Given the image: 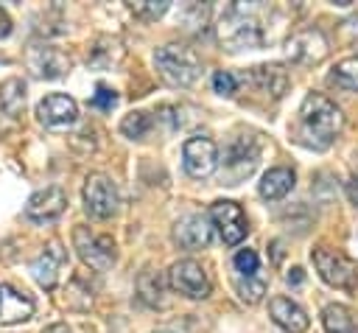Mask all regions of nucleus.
I'll return each instance as SVG.
<instances>
[{
  "label": "nucleus",
  "mask_w": 358,
  "mask_h": 333,
  "mask_svg": "<svg viewBox=\"0 0 358 333\" xmlns=\"http://www.w3.org/2000/svg\"><path fill=\"white\" fill-rule=\"evenodd\" d=\"M73 246L92 271H106L115 263V241L109 235H95L90 227L73 229Z\"/></svg>",
  "instance_id": "5"
},
{
  "label": "nucleus",
  "mask_w": 358,
  "mask_h": 333,
  "mask_svg": "<svg viewBox=\"0 0 358 333\" xmlns=\"http://www.w3.org/2000/svg\"><path fill=\"white\" fill-rule=\"evenodd\" d=\"M235 291H238V297H241L246 305H255V302L263 299L266 283H263V280H255V277H238V280H235Z\"/></svg>",
  "instance_id": "28"
},
{
  "label": "nucleus",
  "mask_w": 358,
  "mask_h": 333,
  "mask_svg": "<svg viewBox=\"0 0 358 333\" xmlns=\"http://www.w3.org/2000/svg\"><path fill=\"white\" fill-rule=\"evenodd\" d=\"M299 120H302V137L313 148H327L344 126L341 109L322 92L305 95L302 109H299Z\"/></svg>",
  "instance_id": "1"
},
{
  "label": "nucleus",
  "mask_w": 358,
  "mask_h": 333,
  "mask_svg": "<svg viewBox=\"0 0 358 333\" xmlns=\"http://www.w3.org/2000/svg\"><path fill=\"white\" fill-rule=\"evenodd\" d=\"M84 210L92 215V218H109L117 213V204H120V196H117V187L109 176L103 173H90L84 179Z\"/></svg>",
  "instance_id": "6"
},
{
  "label": "nucleus",
  "mask_w": 358,
  "mask_h": 333,
  "mask_svg": "<svg viewBox=\"0 0 358 333\" xmlns=\"http://www.w3.org/2000/svg\"><path fill=\"white\" fill-rule=\"evenodd\" d=\"M42 333H73V330H70V327H67L64 322H56V325H50V327H45Z\"/></svg>",
  "instance_id": "36"
},
{
  "label": "nucleus",
  "mask_w": 358,
  "mask_h": 333,
  "mask_svg": "<svg viewBox=\"0 0 358 333\" xmlns=\"http://www.w3.org/2000/svg\"><path fill=\"white\" fill-rule=\"evenodd\" d=\"M11 28H14V25H11V17L0 8V39H6V36L11 34Z\"/></svg>",
  "instance_id": "35"
},
{
  "label": "nucleus",
  "mask_w": 358,
  "mask_h": 333,
  "mask_svg": "<svg viewBox=\"0 0 358 333\" xmlns=\"http://www.w3.org/2000/svg\"><path fill=\"white\" fill-rule=\"evenodd\" d=\"M218 42L224 50L238 53V50H255L263 45V31L252 14H246L241 6H232L215 25Z\"/></svg>",
  "instance_id": "3"
},
{
  "label": "nucleus",
  "mask_w": 358,
  "mask_h": 333,
  "mask_svg": "<svg viewBox=\"0 0 358 333\" xmlns=\"http://www.w3.org/2000/svg\"><path fill=\"white\" fill-rule=\"evenodd\" d=\"M257 165V143L252 137H241L238 143H232L227 160H224V168L229 171V185H235L241 176H249Z\"/></svg>",
  "instance_id": "17"
},
{
  "label": "nucleus",
  "mask_w": 358,
  "mask_h": 333,
  "mask_svg": "<svg viewBox=\"0 0 358 333\" xmlns=\"http://www.w3.org/2000/svg\"><path fill=\"white\" fill-rule=\"evenodd\" d=\"M168 6H171L168 0H134V3H129L131 14L140 17V20H145V22L159 20V17L168 11Z\"/></svg>",
  "instance_id": "27"
},
{
  "label": "nucleus",
  "mask_w": 358,
  "mask_h": 333,
  "mask_svg": "<svg viewBox=\"0 0 358 333\" xmlns=\"http://www.w3.org/2000/svg\"><path fill=\"white\" fill-rule=\"evenodd\" d=\"M310 260L319 271V277L333 285V288H341V291H355L358 288V266L338 249H330V246H316L310 252Z\"/></svg>",
  "instance_id": "4"
},
{
  "label": "nucleus",
  "mask_w": 358,
  "mask_h": 333,
  "mask_svg": "<svg viewBox=\"0 0 358 333\" xmlns=\"http://www.w3.org/2000/svg\"><path fill=\"white\" fill-rule=\"evenodd\" d=\"M120 56H123L120 42L103 36V39H98V45L92 48V53H90V64H92V67H112L115 62H120Z\"/></svg>",
  "instance_id": "24"
},
{
  "label": "nucleus",
  "mask_w": 358,
  "mask_h": 333,
  "mask_svg": "<svg viewBox=\"0 0 358 333\" xmlns=\"http://www.w3.org/2000/svg\"><path fill=\"white\" fill-rule=\"evenodd\" d=\"M344 193H347L350 204H352V207H358V176H350V179H347V185H344Z\"/></svg>",
  "instance_id": "33"
},
{
  "label": "nucleus",
  "mask_w": 358,
  "mask_h": 333,
  "mask_svg": "<svg viewBox=\"0 0 358 333\" xmlns=\"http://www.w3.org/2000/svg\"><path fill=\"white\" fill-rule=\"evenodd\" d=\"M302 280H305V274H302V269H299V266L288 269V274H285V283H288V285H299Z\"/></svg>",
  "instance_id": "34"
},
{
  "label": "nucleus",
  "mask_w": 358,
  "mask_h": 333,
  "mask_svg": "<svg viewBox=\"0 0 358 333\" xmlns=\"http://www.w3.org/2000/svg\"><path fill=\"white\" fill-rule=\"evenodd\" d=\"M330 81L347 92H358V56H347L336 62V67L330 70Z\"/></svg>",
  "instance_id": "23"
},
{
  "label": "nucleus",
  "mask_w": 358,
  "mask_h": 333,
  "mask_svg": "<svg viewBox=\"0 0 358 333\" xmlns=\"http://www.w3.org/2000/svg\"><path fill=\"white\" fill-rule=\"evenodd\" d=\"M213 238V224L207 215H185L173 224V241L182 246V249H204Z\"/></svg>",
  "instance_id": "14"
},
{
  "label": "nucleus",
  "mask_w": 358,
  "mask_h": 333,
  "mask_svg": "<svg viewBox=\"0 0 358 333\" xmlns=\"http://www.w3.org/2000/svg\"><path fill=\"white\" fill-rule=\"evenodd\" d=\"M249 78H252V84H255L260 92H266L268 98H282L285 90H288V84H291L288 70H285L282 64H257V67L249 70Z\"/></svg>",
  "instance_id": "19"
},
{
  "label": "nucleus",
  "mask_w": 358,
  "mask_h": 333,
  "mask_svg": "<svg viewBox=\"0 0 358 333\" xmlns=\"http://www.w3.org/2000/svg\"><path fill=\"white\" fill-rule=\"evenodd\" d=\"M76 118H78V104L64 92H53L36 104V120L45 129H67L76 123Z\"/></svg>",
  "instance_id": "12"
},
{
  "label": "nucleus",
  "mask_w": 358,
  "mask_h": 333,
  "mask_svg": "<svg viewBox=\"0 0 358 333\" xmlns=\"http://www.w3.org/2000/svg\"><path fill=\"white\" fill-rule=\"evenodd\" d=\"M157 333H171V330H157Z\"/></svg>",
  "instance_id": "37"
},
{
  "label": "nucleus",
  "mask_w": 358,
  "mask_h": 333,
  "mask_svg": "<svg viewBox=\"0 0 358 333\" xmlns=\"http://www.w3.org/2000/svg\"><path fill=\"white\" fill-rule=\"evenodd\" d=\"M0 109L11 118H17L25 109V81L22 78H6L0 84Z\"/></svg>",
  "instance_id": "21"
},
{
  "label": "nucleus",
  "mask_w": 358,
  "mask_h": 333,
  "mask_svg": "<svg viewBox=\"0 0 358 333\" xmlns=\"http://www.w3.org/2000/svg\"><path fill=\"white\" fill-rule=\"evenodd\" d=\"M64 207H67V193L59 185H48L31 193V199L25 201V215L36 224H50L64 213Z\"/></svg>",
  "instance_id": "13"
},
{
  "label": "nucleus",
  "mask_w": 358,
  "mask_h": 333,
  "mask_svg": "<svg viewBox=\"0 0 358 333\" xmlns=\"http://www.w3.org/2000/svg\"><path fill=\"white\" fill-rule=\"evenodd\" d=\"M327 50H330V45H327V39H324V34H322L319 28L296 31V34L285 42V56H288L291 62H296V64H308V67L324 62Z\"/></svg>",
  "instance_id": "10"
},
{
  "label": "nucleus",
  "mask_w": 358,
  "mask_h": 333,
  "mask_svg": "<svg viewBox=\"0 0 358 333\" xmlns=\"http://www.w3.org/2000/svg\"><path fill=\"white\" fill-rule=\"evenodd\" d=\"M294 182H296L294 171L280 165V168H268V171L263 173V179H260L257 190H260V196H263L266 201H277V199H282V196H288V193H291Z\"/></svg>",
  "instance_id": "20"
},
{
  "label": "nucleus",
  "mask_w": 358,
  "mask_h": 333,
  "mask_svg": "<svg viewBox=\"0 0 358 333\" xmlns=\"http://www.w3.org/2000/svg\"><path fill=\"white\" fill-rule=\"evenodd\" d=\"M322 325H324L327 333H355L352 313H350V308L341 305V302L324 305V311H322Z\"/></svg>",
  "instance_id": "22"
},
{
  "label": "nucleus",
  "mask_w": 358,
  "mask_h": 333,
  "mask_svg": "<svg viewBox=\"0 0 358 333\" xmlns=\"http://www.w3.org/2000/svg\"><path fill=\"white\" fill-rule=\"evenodd\" d=\"M268 316L271 322L285 333H305L310 319L308 313L291 299V297H271L268 299Z\"/></svg>",
  "instance_id": "15"
},
{
  "label": "nucleus",
  "mask_w": 358,
  "mask_h": 333,
  "mask_svg": "<svg viewBox=\"0 0 358 333\" xmlns=\"http://www.w3.org/2000/svg\"><path fill=\"white\" fill-rule=\"evenodd\" d=\"M137 288H140V297L148 302V305H162V277L151 269H145L137 280Z\"/></svg>",
  "instance_id": "26"
},
{
  "label": "nucleus",
  "mask_w": 358,
  "mask_h": 333,
  "mask_svg": "<svg viewBox=\"0 0 358 333\" xmlns=\"http://www.w3.org/2000/svg\"><path fill=\"white\" fill-rule=\"evenodd\" d=\"M182 165L193 179H204L218 165V146L207 134H193L182 146Z\"/></svg>",
  "instance_id": "8"
},
{
  "label": "nucleus",
  "mask_w": 358,
  "mask_h": 333,
  "mask_svg": "<svg viewBox=\"0 0 358 333\" xmlns=\"http://www.w3.org/2000/svg\"><path fill=\"white\" fill-rule=\"evenodd\" d=\"M232 266L235 271H241V277H255L257 266H260V257L255 249H238L235 257H232Z\"/></svg>",
  "instance_id": "30"
},
{
  "label": "nucleus",
  "mask_w": 358,
  "mask_h": 333,
  "mask_svg": "<svg viewBox=\"0 0 358 333\" xmlns=\"http://www.w3.org/2000/svg\"><path fill=\"white\" fill-rule=\"evenodd\" d=\"M25 64L36 78H62L70 73V56L53 45H31L25 53Z\"/></svg>",
  "instance_id": "11"
},
{
  "label": "nucleus",
  "mask_w": 358,
  "mask_h": 333,
  "mask_svg": "<svg viewBox=\"0 0 358 333\" xmlns=\"http://www.w3.org/2000/svg\"><path fill=\"white\" fill-rule=\"evenodd\" d=\"M207 218H210V224L218 229L221 241H224V243H229V246L241 243V241L246 238V232H249L246 215H243V210H241V204H238V201H229V199L215 201V204L210 207Z\"/></svg>",
  "instance_id": "9"
},
{
  "label": "nucleus",
  "mask_w": 358,
  "mask_h": 333,
  "mask_svg": "<svg viewBox=\"0 0 358 333\" xmlns=\"http://www.w3.org/2000/svg\"><path fill=\"white\" fill-rule=\"evenodd\" d=\"M154 64L165 84L171 87H190L201 76V59L187 45H162L154 53Z\"/></svg>",
  "instance_id": "2"
},
{
  "label": "nucleus",
  "mask_w": 358,
  "mask_h": 333,
  "mask_svg": "<svg viewBox=\"0 0 358 333\" xmlns=\"http://www.w3.org/2000/svg\"><path fill=\"white\" fill-rule=\"evenodd\" d=\"M213 90H215L218 95H224V98H232V95L238 92V78H235L229 70H218V73L213 76Z\"/></svg>",
  "instance_id": "31"
},
{
  "label": "nucleus",
  "mask_w": 358,
  "mask_h": 333,
  "mask_svg": "<svg viewBox=\"0 0 358 333\" xmlns=\"http://www.w3.org/2000/svg\"><path fill=\"white\" fill-rule=\"evenodd\" d=\"M64 263V249L53 241L45 246V252H39L34 260H31V274L34 280L42 285V288H53L56 280H59V266Z\"/></svg>",
  "instance_id": "18"
},
{
  "label": "nucleus",
  "mask_w": 358,
  "mask_h": 333,
  "mask_svg": "<svg viewBox=\"0 0 358 333\" xmlns=\"http://www.w3.org/2000/svg\"><path fill=\"white\" fill-rule=\"evenodd\" d=\"M115 104H117L115 90H109L106 84H98L95 92H92V98H90V106H95V109H101V112H109Z\"/></svg>",
  "instance_id": "32"
},
{
  "label": "nucleus",
  "mask_w": 358,
  "mask_h": 333,
  "mask_svg": "<svg viewBox=\"0 0 358 333\" xmlns=\"http://www.w3.org/2000/svg\"><path fill=\"white\" fill-rule=\"evenodd\" d=\"M168 280H171V288L187 299H204V297H210V288H213L204 266L190 260V257L176 260L168 271Z\"/></svg>",
  "instance_id": "7"
},
{
  "label": "nucleus",
  "mask_w": 358,
  "mask_h": 333,
  "mask_svg": "<svg viewBox=\"0 0 358 333\" xmlns=\"http://www.w3.org/2000/svg\"><path fill=\"white\" fill-rule=\"evenodd\" d=\"M182 20H185L187 31H199V28H204L207 20H210V6H207V3H190V6L182 11Z\"/></svg>",
  "instance_id": "29"
},
{
  "label": "nucleus",
  "mask_w": 358,
  "mask_h": 333,
  "mask_svg": "<svg viewBox=\"0 0 358 333\" xmlns=\"http://www.w3.org/2000/svg\"><path fill=\"white\" fill-rule=\"evenodd\" d=\"M34 316V299L8 283H0V325H17Z\"/></svg>",
  "instance_id": "16"
},
{
  "label": "nucleus",
  "mask_w": 358,
  "mask_h": 333,
  "mask_svg": "<svg viewBox=\"0 0 358 333\" xmlns=\"http://www.w3.org/2000/svg\"><path fill=\"white\" fill-rule=\"evenodd\" d=\"M148 129H151V115L148 112H129L120 120V132L129 140H143L148 134Z\"/></svg>",
  "instance_id": "25"
}]
</instances>
